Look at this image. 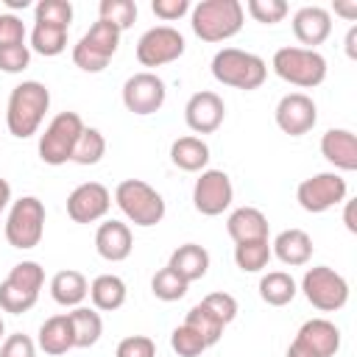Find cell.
<instances>
[{
  "instance_id": "cell-1",
  "label": "cell",
  "mask_w": 357,
  "mask_h": 357,
  "mask_svg": "<svg viewBox=\"0 0 357 357\" xmlns=\"http://www.w3.org/2000/svg\"><path fill=\"white\" fill-rule=\"evenodd\" d=\"M50 109V89L42 81H22L11 89L6 106L8 134L17 139H28L42 128V120Z\"/></svg>"
},
{
  "instance_id": "cell-2",
  "label": "cell",
  "mask_w": 357,
  "mask_h": 357,
  "mask_svg": "<svg viewBox=\"0 0 357 357\" xmlns=\"http://www.w3.org/2000/svg\"><path fill=\"white\" fill-rule=\"evenodd\" d=\"M245 11L240 0H201L190 8L192 33L204 42H226L243 31Z\"/></svg>"
},
{
  "instance_id": "cell-3",
  "label": "cell",
  "mask_w": 357,
  "mask_h": 357,
  "mask_svg": "<svg viewBox=\"0 0 357 357\" xmlns=\"http://www.w3.org/2000/svg\"><path fill=\"white\" fill-rule=\"evenodd\" d=\"M212 78L223 86L231 89H259L268 78V64L262 56L251 53V50H240V47H220L212 56Z\"/></svg>"
},
{
  "instance_id": "cell-4",
  "label": "cell",
  "mask_w": 357,
  "mask_h": 357,
  "mask_svg": "<svg viewBox=\"0 0 357 357\" xmlns=\"http://www.w3.org/2000/svg\"><path fill=\"white\" fill-rule=\"evenodd\" d=\"M114 204L120 206V212L126 215L128 223L134 226H156L162 223L167 206H165V198L159 190H153L148 181L142 178H123L117 187H114Z\"/></svg>"
},
{
  "instance_id": "cell-5",
  "label": "cell",
  "mask_w": 357,
  "mask_h": 357,
  "mask_svg": "<svg viewBox=\"0 0 357 357\" xmlns=\"http://www.w3.org/2000/svg\"><path fill=\"white\" fill-rule=\"evenodd\" d=\"M271 67L273 73L293 84V86H301V89H312V86H321L324 78H326V59L318 53V50H310V47H298V45H287V47H279L271 59Z\"/></svg>"
},
{
  "instance_id": "cell-6",
  "label": "cell",
  "mask_w": 357,
  "mask_h": 357,
  "mask_svg": "<svg viewBox=\"0 0 357 357\" xmlns=\"http://www.w3.org/2000/svg\"><path fill=\"white\" fill-rule=\"evenodd\" d=\"M45 204L36 195H22L11 201L8 215H6V240L11 248L31 251L42 243L45 237Z\"/></svg>"
},
{
  "instance_id": "cell-7",
  "label": "cell",
  "mask_w": 357,
  "mask_h": 357,
  "mask_svg": "<svg viewBox=\"0 0 357 357\" xmlns=\"http://www.w3.org/2000/svg\"><path fill=\"white\" fill-rule=\"evenodd\" d=\"M120 36L123 31L114 28L112 22H103V20L92 22L89 31L73 47V64L84 73H103L120 47Z\"/></svg>"
},
{
  "instance_id": "cell-8",
  "label": "cell",
  "mask_w": 357,
  "mask_h": 357,
  "mask_svg": "<svg viewBox=\"0 0 357 357\" xmlns=\"http://www.w3.org/2000/svg\"><path fill=\"white\" fill-rule=\"evenodd\" d=\"M81 131H84V120L78 112H59L39 134V159L50 167L67 165L73 159Z\"/></svg>"
},
{
  "instance_id": "cell-9",
  "label": "cell",
  "mask_w": 357,
  "mask_h": 357,
  "mask_svg": "<svg viewBox=\"0 0 357 357\" xmlns=\"http://www.w3.org/2000/svg\"><path fill=\"white\" fill-rule=\"evenodd\" d=\"M301 293H304V298L315 310H321V312H337L349 301V282L335 268L315 265V268H307V273L301 276Z\"/></svg>"
},
{
  "instance_id": "cell-10",
  "label": "cell",
  "mask_w": 357,
  "mask_h": 357,
  "mask_svg": "<svg viewBox=\"0 0 357 357\" xmlns=\"http://www.w3.org/2000/svg\"><path fill=\"white\" fill-rule=\"evenodd\" d=\"M346 195H349V184L335 170L315 173L296 187V201L310 215H321V212H329L332 206H340Z\"/></svg>"
},
{
  "instance_id": "cell-11",
  "label": "cell",
  "mask_w": 357,
  "mask_h": 357,
  "mask_svg": "<svg viewBox=\"0 0 357 357\" xmlns=\"http://www.w3.org/2000/svg\"><path fill=\"white\" fill-rule=\"evenodd\" d=\"M184 50H187V42L181 31H176L173 25H153L137 42V61L142 67H165L181 59Z\"/></svg>"
},
{
  "instance_id": "cell-12",
  "label": "cell",
  "mask_w": 357,
  "mask_h": 357,
  "mask_svg": "<svg viewBox=\"0 0 357 357\" xmlns=\"http://www.w3.org/2000/svg\"><path fill=\"white\" fill-rule=\"evenodd\" d=\"M340 349V329L329 318H310L298 326L287 357H335Z\"/></svg>"
},
{
  "instance_id": "cell-13",
  "label": "cell",
  "mask_w": 357,
  "mask_h": 357,
  "mask_svg": "<svg viewBox=\"0 0 357 357\" xmlns=\"http://www.w3.org/2000/svg\"><path fill=\"white\" fill-rule=\"evenodd\" d=\"M165 98H167V86L165 81L151 73V70H142V73H134L126 78L123 84V106L131 112V114H139V117H148V114H156L162 106H165Z\"/></svg>"
},
{
  "instance_id": "cell-14",
  "label": "cell",
  "mask_w": 357,
  "mask_h": 357,
  "mask_svg": "<svg viewBox=\"0 0 357 357\" xmlns=\"http://www.w3.org/2000/svg\"><path fill=\"white\" fill-rule=\"evenodd\" d=\"M231 201H234V187L229 173L215 167L201 170L192 187V206L206 218H218L231 206Z\"/></svg>"
},
{
  "instance_id": "cell-15",
  "label": "cell",
  "mask_w": 357,
  "mask_h": 357,
  "mask_svg": "<svg viewBox=\"0 0 357 357\" xmlns=\"http://www.w3.org/2000/svg\"><path fill=\"white\" fill-rule=\"evenodd\" d=\"M273 120L276 126L290 134V137H304L315 128L318 123V106L310 95L304 92H287L279 98L276 103V112H273Z\"/></svg>"
},
{
  "instance_id": "cell-16",
  "label": "cell",
  "mask_w": 357,
  "mask_h": 357,
  "mask_svg": "<svg viewBox=\"0 0 357 357\" xmlns=\"http://www.w3.org/2000/svg\"><path fill=\"white\" fill-rule=\"evenodd\" d=\"M112 209V192L100 181H84L67 195V215L73 223H98Z\"/></svg>"
},
{
  "instance_id": "cell-17",
  "label": "cell",
  "mask_w": 357,
  "mask_h": 357,
  "mask_svg": "<svg viewBox=\"0 0 357 357\" xmlns=\"http://www.w3.org/2000/svg\"><path fill=\"white\" fill-rule=\"evenodd\" d=\"M223 120H226V103L218 92L201 89V92L190 95V100L184 106V123L192 134H212L223 126Z\"/></svg>"
},
{
  "instance_id": "cell-18",
  "label": "cell",
  "mask_w": 357,
  "mask_h": 357,
  "mask_svg": "<svg viewBox=\"0 0 357 357\" xmlns=\"http://www.w3.org/2000/svg\"><path fill=\"white\" fill-rule=\"evenodd\" d=\"M293 33L304 47L315 50L332 33V14L324 6H304L293 14Z\"/></svg>"
},
{
  "instance_id": "cell-19",
  "label": "cell",
  "mask_w": 357,
  "mask_h": 357,
  "mask_svg": "<svg viewBox=\"0 0 357 357\" xmlns=\"http://www.w3.org/2000/svg\"><path fill=\"white\" fill-rule=\"evenodd\" d=\"M95 251L106 262H123L134 251V234L123 220H103L95 231Z\"/></svg>"
},
{
  "instance_id": "cell-20",
  "label": "cell",
  "mask_w": 357,
  "mask_h": 357,
  "mask_svg": "<svg viewBox=\"0 0 357 357\" xmlns=\"http://www.w3.org/2000/svg\"><path fill=\"white\" fill-rule=\"evenodd\" d=\"M321 153L324 159L343 173L357 170V137L349 128H329L321 137Z\"/></svg>"
},
{
  "instance_id": "cell-21",
  "label": "cell",
  "mask_w": 357,
  "mask_h": 357,
  "mask_svg": "<svg viewBox=\"0 0 357 357\" xmlns=\"http://www.w3.org/2000/svg\"><path fill=\"white\" fill-rule=\"evenodd\" d=\"M271 254L282 262V265H290V268H298V265H307L312 259V237L304 231V229H284L273 237L271 243Z\"/></svg>"
},
{
  "instance_id": "cell-22",
  "label": "cell",
  "mask_w": 357,
  "mask_h": 357,
  "mask_svg": "<svg viewBox=\"0 0 357 357\" xmlns=\"http://www.w3.org/2000/svg\"><path fill=\"white\" fill-rule=\"evenodd\" d=\"M36 349H42L50 357H59V354H67L70 349H75L73 324H70V315L67 312H59V315L45 318V324L36 332Z\"/></svg>"
},
{
  "instance_id": "cell-23",
  "label": "cell",
  "mask_w": 357,
  "mask_h": 357,
  "mask_svg": "<svg viewBox=\"0 0 357 357\" xmlns=\"http://www.w3.org/2000/svg\"><path fill=\"white\" fill-rule=\"evenodd\" d=\"M226 231L234 243H251V240H268V218L257 206H237L226 218Z\"/></svg>"
},
{
  "instance_id": "cell-24",
  "label": "cell",
  "mask_w": 357,
  "mask_h": 357,
  "mask_svg": "<svg viewBox=\"0 0 357 357\" xmlns=\"http://www.w3.org/2000/svg\"><path fill=\"white\" fill-rule=\"evenodd\" d=\"M167 268L176 271L187 284H192V282L206 276V271H209V251L204 245H198V243H184V245H178L170 254Z\"/></svg>"
},
{
  "instance_id": "cell-25",
  "label": "cell",
  "mask_w": 357,
  "mask_h": 357,
  "mask_svg": "<svg viewBox=\"0 0 357 357\" xmlns=\"http://www.w3.org/2000/svg\"><path fill=\"white\" fill-rule=\"evenodd\" d=\"M50 296L56 304L61 307H81L84 298L89 296V282L81 271L75 268H64V271H56L53 279H50Z\"/></svg>"
},
{
  "instance_id": "cell-26",
  "label": "cell",
  "mask_w": 357,
  "mask_h": 357,
  "mask_svg": "<svg viewBox=\"0 0 357 357\" xmlns=\"http://www.w3.org/2000/svg\"><path fill=\"white\" fill-rule=\"evenodd\" d=\"M170 162L184 173H201L209 165V145L195 134L178 137L170 145Z\"/></svg>"
},
{
  "instance_id": "cell-27",
  "label": "cell",
  "mask_w": 357,
  "mask_h": 357,
  "mask_svg": "<svg viewBox=\"0 0 357 357\" xmlns=\"http://www.w3.org/2000/svg\"><path fill=\"white\" fill-rule=\"evenodd\" d=\"M128 287L117 273H100L89 282V298L98 312H114L126 304Z\"/></svg>"
},
{
  "instance_id": "cell-28",
  "label": "cell",
  "mask_w": 357,
  "mask_h": 357,
  "mask_svg": "<svg viewBox=\"0 0 357 357\" xmlns=\"http://www.w3.org/2000/svg\"><path fill=\"white\" fill-rule=\"evenodd\" d=\"M70 324H73V340H75V349H89L100 340L103 335V318L95 307H73L70 312Z\"/></svg>"
},
{
  "instance_id": "cell-29",
  "label": "cell",
  "mask_w": 357,
  "mask_h": 357,
  "mask_svg": "<svg viewBox=\"0 0 357 357\" xmlns=\"http://www.w3.org/2000/svg\"><path fill=\"white\" fill-rule=\"evenodd\" d=\"M296 293H298V284L287 271H268L259 279V298L268 307H284L296 298Z\"/></svg>"
},
{
  "instance_id": "cell-30",
  "label": "cell",
  "mask_w": 357,
  "mask_h": 357,
  "mask_svg": "<svg viewBox=\"0 0 357 357\" xmlns=\"http://www.w3.org/2000/svg\"><path fill=\"white\" fill-rule=\"evenodd\" d=\"M271 240H251V243H234V265L243 273H259L271 262Z\"/></svg>"
},
{
  "instance_id": "cell-31",
  "label": "cell",
  "mask_w": 357,
  "mask_h": 357,
  "mask_svg": "<svg viewBox=\"0 0 357 357\" xmlns=\"http://www.w3.org/2000/svg\"><path fill=\"white\" fill-rule=\"evenodd\" d=\"M103 156H106V137H103L98 128L84 126V131H81V137H78V142H75V151H73V159H70V162H75V165H81V167H89V165H98Z\"/></svg>"
},
{
  "instance_id": "cell-32",
  "label": "cell",
  "mask_w": 357,
  "mask_h": 357,
  "mask_svg": "<svg viewBox=\"0 0 357 357\" xmlns=\"http://www.w3.org/2000/svg\"><path fill=\"white\" fill-rule=\"evenodd\" d=\"M33 53L39 56H59L67 50V28H56V25H36L33 22V31H31V45H28Z\"/></svg>"
},
{
  "instance_id": "cell-33",
  "label": "cell",
  "mask_w": 357,
  "mask_h": 357,
  "mask_svg": "<svg viewBox=\"0 0 357 357\" xmlns=\"http://www.w3.org/2000/svg\"><path fill=\"white\" fill-rule=\"evenodd\" d=\"M3 282H8L11 287H17V290H22V293L39 296V290H42V284H45V271H42L39 262L22 259V262H17V265L8 271V276H6Z\"/></svg>"
},
{
  "instance_id": "cell-34",
  "label": "cell",
  "mask_w": 357,
  "mask_h": 357,
  "mask_svg": "<svg viewBox=\"0 0 357 357\" xmlns=\"http://www.w3.org/2000/svg\"><path fill=\"white\" fill-rule=\"evenodd\" d=\"M184 326H190L195 335H201V340L206 343V346H215L218 340H220V335H223V324L198 301L190 312H187V318H184Z\"/></svg>"
},
{
  "instance_id": "cell-35",
  "label": "cell",
  "mask_w": 357,
  "mask_h": 357,
  "mask_svg": "<svg viewBox=\"0 0 357 357\" xmlns=\"http://www.w3.org/2000/svg\"><path fill=\"white\" fill-rule=\"evenodd\" d=\"M33 22L36 25H56L67 28L73 22V3L70 0H39L33 6Z\"/></svg>"
},
{
  "instance_id": "cell-36",
  "label": "cell",
  "mask_w": 357,
  "mask_h": 357,
  "mask_svg": "<svg viewBox=\"0 0 357 357\" xmlns=\"http://www.w3.org/2000/svg\"><path fill=\"white\" fill-rule=\"evenodd\" d=\"M187 282L176 273V271H170L167 265L165 268H159L156 273H153V279H151V293L159 298V301H178V298H184L187 296Z\"/></svg>"
},
{
  "instance_id": "cell-37",
  "label": "cell",
  "mask_w": 357,
  "mask_h": 357,
  "mask_svg": "<svg viewBox=\"0 0 357 357\" xmlns=\"http://www.w3.org/2000/svg\"><path fill=\"white\" fill-rule=\"evenodd\" d=\"M98 20L112 22L114 28L126 31L137 20V3L134 0H100L98 6Z\"/></svg>"
},
{
  "instance_id": "cell-38",
  "label": "cell",
  "mask_w": 357,
  "mask_h": 357,
  "mask_svg": "<svg viewBox=\"0 0 357 357\" xmlns=\"http://www.w3.org/2000/svg\"><path fill=\"white\" fill-rule=\"evenodd\" d=\"M243 11H248L262 25H276V22H282L287 17L290 6L284 0H248Z\"/></svg>"
},
{
  "instance_id": "cell-39",
  "label": "cell",
  "mask_w": 357,
  "mask_h": 357,
  "mask_svg": "<svg viewBox=\"0 0 357 357\" xmlns=\"http://www.w3.org/2000/svg\"><path fill=\"white\" fill-rule=\"evenodd\" d=\"M170 349L178 354V357H201L209 346L201 340V335H195L190 326H176L170 332Z\"/></svg>"
},
{
  "instance_id": "cell-40",
  "label": "cell",
  "mask_w": 357,
  "mask_h": 357,
  "mask_svg": "<svg viewBox=\"0 0 357 357\" xmlns=\"http://www.w3.org/2000/svg\"><path fill=\"white\" fill-rule=\"evenodd\" d=\"M201 304L223 324V326H229L234 318H237V298L231 296V293H226V290H215V293H206L204 298H201Z\"/></svg>"
},
{
  "instance_id": "cell-41",
  "label": "cell",
  "mask_w": 357,
  "mask_h": 357,
  "mask_svg": "<svg viewBox=\"0 0 357 357\" xmlns=\"http://www.w3.org/2000/svg\"><path fill=\"white\" fill-rule=\"evenodd\" d=\"M36 301H39V296L22 293V290L11 287L8 282H0V310H3V312L22 315V312H28V310H31Z\"/></svg>"
},
{
  "instance_id": "cell-42",
  "label": "cell",
  "mask_w": 357,
  "mask_h": 357,
  "mask_svg": "<svg viewBox=\"0 0 357 357\" xmlns=\"http://www.w3.org/2000/svg\"><path fill=\"white\" fill-rule=\"evenodd\" d=\"M31 64L28 45H0V70L3 73H22Z\"/></svg>"
},
{
  "instance_id": "cell-43",
  "label": "cell",
  "mask_w": 357,
  "mask_h": 357,
  "mask_svg": "<svg viewBox=\"0 0 357 357\" xmlns=\"http://www.w3.org/2000/svg\"><path fill=\"white\" fill-rule=\"evenodd\" d=\"M114 357H156V343L148 335H128L117 343Z\"/></svg>"
},
{
  "instance_id": "cell-44",
  "label": "cell",
  "mask_w": 357,
  "mask_h": 357,
  "mask_svg": "<svg viewBox=\"0 0 357 357\" xmlns=\"http://www.w3.org/2000/svg\"><path fill=\"white\" fill-rule=\"evenodd\" d=\"M0 357H36V340L22 332L6 335L0 343Z\"/></svg>"
},
{
  "instance_id": "cell-45",
  "label": "cell",
  "mask_w": 357,
  "mask_h": 357,
  "mask_svg": "<svg viewBox=\"0 0 357 357\" xmlns=\"http://www.w3.org/2000/svg\"><path fill=\"white\" fill-rule=\"evenodd\" d=\"M25 22L17 14H0V45H25Z\"/></svg>"
},
{
  "instance_id": "cell-46",
  "label": "cell",
  "mask_w": 357,
  "mask_h": 357,
  "mask_svg": "<svg viewBox=\"0 0 357 357\" xmlns=\"http://www.w3.org/2000/svg\"><path fill=\"white\" fill-rule=\"evenodd\" d=\"M190 8H192L190 0H153V3H151V11H153L159 20H165V22L181 20Z\"/></svg>"
},
{
  "instance_id": "cell-47",
  "label": "cell",
  "mask_w": 357,
  "mask_h": 357,
  "mask_svg": "<svg viewBox=\"0 0 357 357\" xmlns=\"http://www.w3.org/2000/svg\"><path fill=\"white\" fill-rule=\"evenodd\" d=\"M8 206H11V184L0 176V215H3Z\"/></svg>"
},
{
  "instance_id": "cell-48",
  "label": "cell",
  "mask_w": 357,
  "mask_h": 357,
  "mask_svg": "<svg viewBox=\"0 0 357 357\" xmlns=\"http://www.w3.org/2000/svg\"><path fill=\"white\" fill-rule=\"evenodd\" d=\"M335 14H340L346 20H354L357 17V0H351V3H335Z\"/></svg>"
},
{
  "instance_id": "cell-49",
  "label": "cell",
  "mask_w": 357,
  "mask_h": 357,
  "mask_svg": "<svg viewBox=\"0 0 357 357\" xmlns=\"http://www.w3.org/2000/svg\"><path fill=\"white\" fill-rule=\"evenodd\" d=\"M343 204H346V212H343V223H346V229L354 234V231H357V220H354V201H349V198H346Z\"/></svg>"
},
{
  "instance_id": "cell-50",
  "label": "cell",
  "mask_w": 357,
  "mask_h": 357,
  "mask_svg": "<svg viewBox=\"0 0 357 357\" xmlns=\"http://www.w3.org/2000/svg\"><path fill=\"white\" fill-rule=\"evenodd\" d=\"M354 42H357V25H351V28H349V33H346V53H349V59H354V56H357Z\"/></svg>"
},
{
  "instance_id": "cell-51",
  "label": "cell",
  "mask_w": 357,
  "mask_h": 357,
  "mask_svg": "<svg viewBox=\"0 0 357 357\" xmlns=\"http://www.w3.org/2000/svg\"><path fill=\"white\" fill-rule=\"evenodd\" d=\"M6 6H8V8H28L31 3H28V0H6Z\"/></svg>"
},
{
  "instance_id": "cell-52",
  "label": "cell",
  "mask_w": 357,
  "mask_h": 357,
  "mask_svg": "<svg viewBox=\"0 0 357 357\" xmlns=\"http://www.w3.org/2000/svg\"><path fill=\"white\" fill-rule=\"evenodd\" d=\"M3 337H6V321H3V315H0V343H3Z\"/></svg>"
}]
</instances>
